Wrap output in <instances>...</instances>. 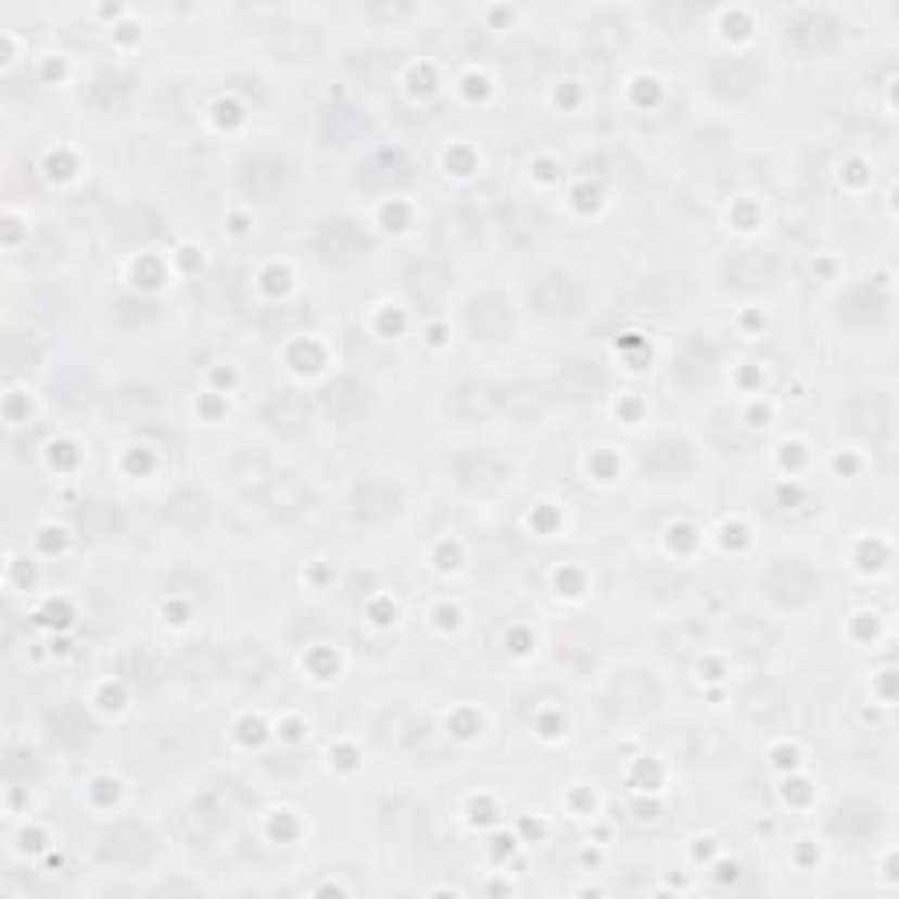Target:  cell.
<instances>
[{"label": "cell", "mask_w": 899, "mask_h": 899, "mask_svg": "<svg viewBox=\"0 0 899 899\" xmlns=\"http://www.w3.org/2000/svg\"><path fill=\"white\" fill-rule=\"evenodd\" d=\"M724 278L731 289H738V292H759V289H767V284H773L776 264L770 253H738V257L727 261Z\"/></svg>", "instance_id": "cell-8"}, {"label": "cell", "mask_w": 899, "mask_h": 899, "mask_svg": "<svg viewBox=\"0 0 899 899\" xmlns=\"http://www.w3.org/2000/svg\"><path fill=\"white\" fill-rule=\"evenodd\" d=\"M847 429L850 432H858V436L864 440H886L889 436V429H892V415H889V404L882 401V397H858V401H850L847 404Z\"/></svg>", "instance_id": "cell-9"}, {"label": "cell", "mask_w": 899, "mask_h": 899, "mask_svg": "<svg viewBox=\"0 0 899 899\" xmlns=\"http://www.w3.org/2000/svg\"><path fill=\"white\" fill-rule=\"evenodd\" d=\"M271 50H275L281 60H306V56H317V50H320V36H317V28L289 25V28H281V33H275Z\"/></svg>", "instance_id": "cell-22"}, {"label": "cell", "mask_w": 899, "mask_h": 899, "mask_svg": "<svg viewBox=\"0 0 899 899\" xmlns=\"http://www.w3.org/2000/svg\"><path fill=\"white\" fill-rule=\"evenodd\" d=\"M152 853V833L141 826H116L106 836V858L119 864H138Z\"/></svg>", "instance_id": "cell-19"}, {"label": "cell", "mask_w": 899, "mask_h": 899, "mask_svg": "<svg viewBox=\"0 0 899 899\" xmlns=\"http://www.w3.org/2000/svg\"><path fill=\"white\" fill-rule=\"evenodd\" d=\"M404 176H408L404 162L394 159V155H383V159H372L369 166L363 169V183H369V187H394V183H401Z\"/></svg>", "instance_id": "cell-30"}, {"label": "cell", "mask_w": 899, "mask_h": 899, "mask_svg": "<svg viewBox=\"0 0 899 899\" xmlns=\"http://www.w3.org/2000/svg\"><path fill=\"white\" fill-rule=\"evenodd\" d=\"M320 411L338 426L358 422L369 411V391L358 380H334L320 391Z\"/></svg>", "instance_id": "cell-3"}, {"label": "cell", "mask_w": 899, "mask_h": 899, "mask_svg": "<svg viewBox=\"0 0 899 899\" xmlns=\"http://www.w3.org/2000/svg\"><path fill=\"white\" fill-rule=\"evenodd\" d=\"M261 418L271 432H281V436H299V432L309 429L313 408H309V401L299 397V394H271L264 401Z\"/></svg>", "instance_id": "cell-6"}, {"label": "cell", "mask_w": 899, "mask_h": 899, "mask_svg": "<svg viewBox=\"0 0 899 899\" xmlns=\"http://www.w3.org/2000/svg\"><path fill=\"white\" fill-rule=\"evenodd\" d=\"M531 303L534 309L542 313V317H573L580 309V284L569 278V275H545L542 281L534 284L531 292Z\"/></svg>", "instance_id": "cell-4"}, {"label": "cell", "mask_w": 899, "mask_h": 899, "mask_svg": "<svg viewBox=\"0 0 899 899\" xmlns=\"http://www.w3.org/2000/svg\"><path fill=\"white\" fill-rule=\"evenodd\" d=\"M446 411L460 418V422H482L492 411H499V387L485 380H468L454 387V394L446 401Z\"/></svg>", "instance_id": "cell-5"}, {"label": "cell", "mask_w": 899, "mask_h": 899, "mask_svg": "<svg viewBox=\"0 0 899 899\" xmlns=\"http://www.w3.org/2000/svg\"><path fill=\"white\" fill-rule=\"evenodd\" d=\"M289 183V169L275 155H253L243 169H239V187L257 201H275L281 187Z\"/></svg>", "instance_id": "cell-7"}, {"label": "cell", "mask_w": 899, "mask_h": 899, "mask_svg": "<svg viewBox=\"0 0 899 899\" xmlns=\"http://www.w3.org/2000/svg\"><path fill=\"white\" fill-rule=\"evenodd\" d=\"M130 657H134V661H138V664H130V661H127V674H130V679L138 682V685H148V682H155V674H159V664H155V657L148 654L144 647H141V650H134Z\"/></svg>", "instance_id": "cell-33"}, {"label": "cell", "mask_w": 899, "mask_h": 899, "mask_svg": "<svg viewBox=\"0 0 899 899\" xmlns=\"http://www.w3.org/2000/svg\"><path fill=\"white\" fill-rule=\"evenodd\" d=\"M278 478L281 474L271 468V460L253 454V450H243V454H236L229 460V482L253 503H261L267 492L278 485Z\"/></svg>", "instance_id": "cell-2"}, {"label": "cell", "mask_w": 899, "mask_h": 899, "mask_svg": "<svg viewBox=\"0 0 899 899\" xmlns=\"http://www.w3.org/2000/svg\"><path fill=\"white\" fill-rule=\"evenodd\" d=\"M363 130H366V119L355 110H331L320 119V134L327 144H352L363 138Z\"/></svg>", "instance_id": "cell-24"}, {"label": "cell", "mask_w": 899, "mask_h": 899, "mask_svg": "<svg viewBox=\"0 0 899 899\" xmlns=\"http://www.w3.org/2000/svg\"><path fill=\"white\" fill-rule=\"evenodd\" d=\"M685 759L688 762H713L724 756L727 742L713 727H688L685 734Z\"/></svg>", "instance_id": "cell-27"}, {"label": "cell", "mask_w": 899, "mask_h": 899, "mask_svg": "<svg viewBox=\"0 0 899 899\" xmlns=\"http://www.w3.org/2000/svg\"><path fill=\"white\" fill-rule=\"evenodd\" d=\"M790 39H794V47L805 53H826L836 42V22L826 18V14H801V18L790 25Z\"/></svg>", "instance_id": "cell-17"}, {"label": "cell", "mask_w": 899, "mask_h": 899, "mask_svg": "<svg viewBox=\"0 0 899 899\" xmlns=\"http://www.w3.org/2000/svg\"><path fill=\"white\" fill-rule=\"evenodd\" d=\"M707 85H710V92L724 96V99H742L748 88L756 85V67L738 56H721L707 67Z\"/></svg>", "instance_id": "cell-11"}, {"label": "cell", "mask_w": 899, "mask_h": 899, "mask_svg": "<svg viewBox=\"0 0 899 899\" xmlns=\"http://www.w3.org/2000/svg\"><path fill=\"white\" fill-rule=\"evenodd\" d=\"M404 284H408V292L418 303H436L450 289V267L443 261H429V257L411 261L408 271H404Z\"/></svg>", "instance_id": "cell-15"}, {"label": "cell", "mask_w": 899, "mask_h": 899, "mask_svg": "<svg viewBox=\"0 0 899 899\" xmlns=\"http://www.w3.org/2000/svg\"><path fill=\"white\" fill-rule=\"evenodd\" d=\"M317 246L327 261H352L358 250H363V236L352 221H324L320 232H317Z\"/></svg>", "instance_id": "cell-16"}, {"label": "cell", "mask_w": 899, "mask_h": 899, "mask_svg": "<svg viewBox=\"0 0 899 899\" xmlns=\"http://www.w3.org/2000/svg\"><path fill=\"white\" fill-rule=\"evenodd\" d=\"M679 299H682V289H679L674 281H668V278L643 281L640 292H636V303H640L643 309H654V313L671 309L674 303H679Z\"/></svg>", "instance_id": "cell-28"}, {"label": "cell", "mask_w": 899, "mask_h": 899, "mask_svg": "<svg viewBox=\"0 0 899 899\" xmlns=\"http://www.w3.org/2000/svg\"><path fill=\"white\" fill-rule=\"evenodd\" d=\"M545 404H548V394L537 383H509L499 391V411H506L509 418H520V422L537 418L545 411Z\"/></svg>", "instance_id": "cell-18"}, {"label": "cell", "mask_w": 899, "mask_h": 899, "mask_svg": "<svg viewBox=\"0 0 899 899\" xmlns=\"http://www.w3.org/2000/svg\"><path fill=\"white\" fill-rule=\"evenodd\" d=\"M110 408H113L116 415L130 418V422H138L141 415L155 411V394H152V391H119V394L113 397Z\"/></svg>", "instance_id": "cell-31"}, {"label": "cell", "mask_w": 899, "mask_h": 899, "mask_svg": "<svg viewBox=\"0 0 899 899\" xmlns=\"http://www.w3.org/2000/svg\"><path fill=\"white\" fill-rule=\"evenodd\" d=\"M53 738L67 742V745H81V742L88 738V724H85V721H78V717L64 713V717H60V721H53Z\"/></svg>", "instance_id": "cell-32"}, {"label": "cell", "mask_w": 899, "mask_h": 899, "mask_svg": "<svg viewBox=\"0 0 899 899\" xmlns=\"http://www.w3.org/2000/svg\"><path fill=\"white\" fill-rule=\"evenodd\" d=\"M616 696L625 713H643V710L657 707V688L650 679H643V674H625V679L616 685Z\"/></svg>", "instance_id": "cell-26"}, {"label": "cell", "mask_w": 899, "mask_h": 899, "mask_svg": "<svg viewBox=\"0 0 899 899\" xmlns=\"http://www.w3.org/2000/svg\"><path fill=\"white\" fill-rule=\"evenodd\" d=\"M693 468V457L682 443H657L647 454V471L654 478H682Z\"/></svg>", "instance_id": "cell-25"}, {"label": "cell", "mask_w": 899, "mask_h": 899, "mask_svg": "<svg viewBox=\"0 0 899 899\" xmlns=\"http://www.w3.org/2000/svg\"><path fill=\"white\" fill-rule=\"evenodd\" d=\"M762 591L776 605H808L819 594V577L801 562H773L762 577Z\"/></svg>", "instance_id": "cell-1"}, {"label": "cell", "mask_w": 899, "mask_h": 899, "mask_svg": "<svg viewBox=\"0 0 899 899\" xmlns=\"http://www.w3.org/2000/svg\"><path fill=\"white\" fill-rule=\"evenodd\" d=\"M556 387H559L566 397L583 401V397H594L597 391H602L605 377H602V369H597L594 363H566L559 369V377H556Z\"/></svg>", "instance_id": "cell-20"}, {"label": "cell", "mask_w": 899, "mask_h": 899, "mask_svg": "<svg viewBox=\"0 0 899 899\" xmlns=\"http://www.w3.org/2000/svg\"><path fill=\"white\" fill-rule=\"evenodd\" d=\"M187 833H190V840H212V836H218V830L225 826V812H221V805L212 801V798H198L190 808H187Z\"/></svg>", "instance_id": "cell-23"}, {"label": "cell", "mask_w": 899, "mask_h": 899, "mask_svg": "<svg viewBox=\"0 0 899 899\" xmlns=\"http://www.w3.org/2000/svg\"><path fill=\"white\" fill-rule=\"evenodd\" d=\"M503 67L509 74H517V78H537L548 67V53L537 47H514L503 56Z\"/></svg>", "instance_id": "cell-29"}, {"label": "cell", "mask_w": 899, "mask_h": 899, "mask_svg": "<svg viewBox=\"0 0 899 899\" xmlns=\"http://www.w3.org/2000/svg\"><path fill=\"white\" fill-rule=\"evenodd\" d=\"M377 731H380V738L387 745H394V748H411V745H418L426 738V724L415 721L408 710H387L380 717Z\"/></svg>", "instance_id": "cell-21"}, {"label": "cell", "mask_w": 899, "mask_h": 899, "mask_svg": "<svg viewBox=\"0 0 899 899\" xmlns=\"http://www.w3.org/2000/svg\"><path fill=\"white\" fill-rule=\"evenodd\" d=\"M731 640H738L742 647L756 650V647H767V643H770V633H767V629H762V625L738 622V625H731Z\"/></svg>", "instance_id": "cell-34"}, {"label": "cell", "mask_w": 899, "mask_h": 899, "mask_svg": "<svg viewBox=\"0 0 899 899\" xmlns=\"http://www.w3.org/2000/svg\"><path fill=\"white\" fill-rule=\"evenodd\" d=\"M355 514L369 520V523H380V520H391L397 509H401V496H397V489L391 482H380V478H369V482H363L355 489Z\"/></svg>", "instance_id": "cell-13"}, {"label": "cell", "mask_w": 899, "mask_h": 899, "mask_svg": "<svg viewBox=\"0 0 899 899\" xmlns=\"http://www.w3.org/2000/svg\"><path fill=\"white\" fill-rule=\"evenodd\" d=\"M218 661H221V674H229L236 682H253L271 668V657H267L261 643H229L218 654Z\"/></svg>", "instance_id": "cell-14"}, {"label": "cell", "mask_w": 899, "mask_h": 899, "mask_svg": "<svg viewBox=\"0 0 899 899\" xmlns=\"http://www.w3.org/2000/svg\"><path fill=\"white\" fill-rule=\"evenodd\" d=\"M509 324H514V317H509V306L503 303L499 295H478L471 309H468V327H471V334L474 338H482V341H499L506 331H509Z\"/></svg>", "instance_id": "cell-12"}, {"label": "cell", "mask_w": 899, "mask_h": 899, "mask_svg": "<svg viewBox=\"0 0 899 899\" xmlns=\"http://www.w3.org/2000/svg\"><path fill=\"white\" fill-rule=\"evenodd\" d=\"M742 710L759 727H776L787 717V693L773 682H756L742 699Z\"/></svg>", "instance_id": "cell-10"}]
</instances>
